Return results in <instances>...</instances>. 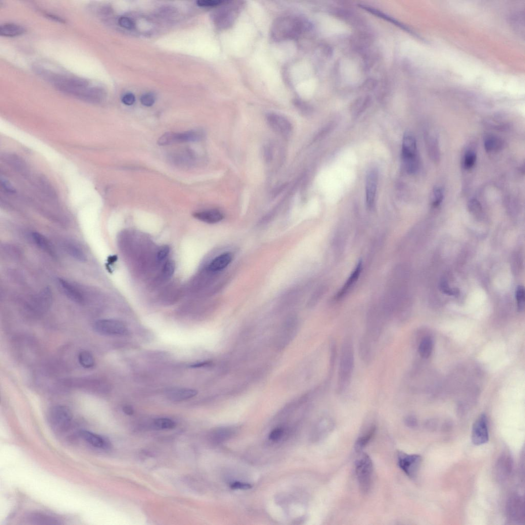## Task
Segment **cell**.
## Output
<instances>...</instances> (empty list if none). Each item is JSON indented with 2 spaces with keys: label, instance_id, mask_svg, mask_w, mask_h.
Segmentation results:
<instances>
[{
  "label": "cell",
  "instance_id": "21",
  "mask_svg": "<svg viewBox=\"0 0 525 525\" xmlns=\"http://www.w3.org/2000/svg\"><path fill=\"white\" fill-rule=\"evenodd\" d=\"M341 71L342 77L350 84H355L360 79V72L358 66L353 62L345 60L342 63Z\"/></svg>",
  "mask_w": 525,
  "mask_h": 525
},
{
  "label": "cell",
  "instance_id": "16",
  "mask_svg": "<svg viewBox=\"0 0 525 525\" xmlns=\"http://www.w3.org/2000/svg\"><path fill=\"white\" fill-rule=\"evenodd\" d=\"M378 183V172L375 169L370 170L366 179V199L367 207L372 210L374 203Z\"/></svg>",
  "mask_w": 525,
  "mask_h": 525
},
{
  "label": "cell",
  "instance_id": "44",
  "mask_svg": "<svg viewBox=\"0 0 525 525\" xmlns=\"http://www.w3.org/2000/svg\"><path fill=\"white\" fill-rule=\"evenodd\" d=\"M223 2L220 0H200L197 4L201 7H212L220 5Z\"/></svg>",
  "mask_w": 525,
  "mask_h": 525
},
{
  "label": "cell",
  "instance_id": "52",
  "mask_svg": "<svg viewBox=\"0 0 525 525\" xmlns=\"http://www.w3.org/2000/svg\"><path fill=\"white\" fill-rule=\"evenodd\" d=\"M123 412L128 416L133 415L134 413L133 408L129 405H126L123 407Z\"/></svg>",
  "mask_w": 525,
  "mask_h": 525
},
{
  "label": "cell",
  "instance_id": "48",
  "mask_svg": "<svg viewBox=\"0 0 525 525\" xmlns=\"http://www.w3.org/2000/svg\"><path fill=\"white\" fill-rule=\"evenodd\" d=\"M405 422L407 426L414 428L418 426V420L413 416H408L405 419Z\"/></svg>",
  "mask_w": 525,
  "mask_h": 525
},
{
  "label": "cell",
  "instance_id": "46",
  "mask_svg": "<svg viewBox=\"0 0 525 525\" xmlns=\"http://www.w3.org/2000/svg\"><path fill=\"white\" fill-rule=\"evenodd\" d=\"M283 434L282 428H278L272 430L269 434V438L273 441L279 440Z\"/></svg>",
  "mask_w": 525,
  "mask_h": 525
},
{
  "label": "cell",
  "instance_id": "41",
  "mask_svg": "<svg viewBox=\"0 0 525 525\" xmlns=\"http://www.w3.org/2000/svg\"><path fill=\"white\" fill-rule=\"evenodd\" d=\"M525 290L522 286H519L516 291V298L518 302V307L520 310L524 308L525 305Z\"/></svg>",
  "mask_w": 525,
  "mask_h": 525
},
{
  "label": "cell",
  "instance_id": "7",
  "mask_svg": "<svg viewBox=\"0 0 525 525\" xmlns=\"http://www.w3.org/2000/svg\"><path fill=\"white\" fill-rule=\"evenodd\" d=\"M206 134L201 130H192L181 133L169 132L160 137L158 144L165 146L189 142H196L203 140Z\"/></svg>",
  "mask_w": 525,
  "mask_h": 525
},
{
  "label": "cell",
  "instance_id": "22",
  "mask_svg": "<svg viewBox=\"0 0 525 525\" xmlns=\"http://www.w3.org/2000/svg\"><path fill=\"white\" fill-rule=\"evenodd\" d=\"M324 31L328 36H332L346 34L348 28L340 21L328 17L324 20Z\"/></svg>",
  "mask_w": 525,
  "mask_h": 525
},
{
  "label": "cell",
  "instance_id": "23",
  "mask_svg": "<svg viewBox=\"0 0 525 525\" xmlns=\"http://www.w3.org/2000/svg\"><path fill=\"white\" fill-rule=\"evenodd\" d=\"M374 343L365 334L361 338L359 345V353L361 360L367 364H370L372 360L373 353L372 344Z\"/></svg>",
  "mask_w": 525,
  "mask_h": 525
},
{
  "label": "cell",
  "instance_id": "49",
  "mask_svg": "<svg viewBox=\"0 0 525 525\" xmlns=\"http://www.w3.org/2000/svg\"><path fill=\"white\" fill-rule=\"evenodd\" d=\"M230 487L232 489L248 490L252 488V486L248 483L236 482L231 484Z\"/></svg>",
  "mask_w": 525,
  "mask_h": 525
},
{
  "label": "cell",
  "instance_id": "12",
  "mask_svg": "<svg viewBox=\"0 0 525 525\" xmlns=\"http://www.w3.org/2000/svg\"><path fill=\"white\" fill-rule=\"evenodd\" d=\"M384 318L380 314L370 313L367 322L366 334L374 343L381 337L384 330Z\"/></svg>",
  "mask_w": 525,
  "mask_h": 525
},
{
  "label": "cell",
  "instance_id": "3",
  "mask_svg": "<svg viewBox=\"0 0 525 525\" xmlns=\"http://www.w3.org/2000/svg\"><path fill=\"white\" fill-rule=\"evenodd\" d=\"M244 5L243 1H224L216 12L215 19L217 25L223 29L230 27L234 24Z\"/></svg>",
  "mask_w": 525,
  "mask_h": 525
},
{
  "label": "cell",
  "instance_id": "34",
  "mask_svg": "<svg viewBox=\"0 0 525 525\" xmlns=\"http://www.w3.org/2000/svg\"><path fill=\"white\" fill-rule=\"evenodd\" d=\"M78 361L81 366L84 368L90 369L95 367V358L92 353L89 351L81 352L78 355Z\"/></svg>",
  "mask_w": 525,
  "mask_h": 525
},
{
  "label": "cell",
  "instance_id": "33",
  "mask_svg": "<svg viewBox=\"0 0 525 525\" xmlns=\"http://www.w3.org/2000/svg\"><path fill=\"white\" fill-rule=\"evenodd\" d=\"M433 347L432 340L429 337L422 339L419 346V353L423 359H428L432 354Z\"/></svg>",
  "mask_w": 525,
  "mask_h": 525
},
{
  "label": "cell",
  "instance_id": "26",
  "mask_svg": "<svg viewBox=\"0 0 525 525\" xmlns=\"http://www.w3.org/2000/svg\"><path fill=\"white\" fill-rule=\"evenodd\" d=\"M232 261V256L230 253H224L215 258L208 266L211 272L220 271L226 268Z\"/></svg>",
  "mask_w": 525,
  "mask_h": 525
},
{
  "label": "cell",
  "instance_id": "51",
  "mask_svg": "<svg viewBox=\"0 0 525 525\" xmlns=\"http://www.w3.org/2000/svg\"><path fill=\"white\" fill-rule=\"evenodd\" d=\"M265 158L266 159V161L268 162L270 161L271 159L272 158L273 152L272 148L270 147V145L267 146V147L265 149Z\"/></svg>",
  "mask_w": 525,
  "mask_h": 525
},
{
  "label": "cell",
  "instance_id": "47",
  "mask_svg": "<svg viewBox=\"0 0 525 525\" xmlns=\"http://www.w3.org/2000/svg\"><path fill=\"white\" fill-rule=\"evenodd\" d=\"M441 286L443 292L447 295L456 296L459 294V291L457 289L450 288L445 282H443Z\"/></svg>",
  "mask_w": 525,
  "mask_h": 525
},
{
  "label": "cell",
  "instance_id": "29",
  "mask_svg": "<svg viewBox=\"0 0 525 525\" xmlns=\"http://www.w3.org/2000/svg\"><path fill=\"white\" fill-rule=\"evenodd\" d=\"M25 32L23 27L16 24L6 23L0 27V35L4 37H17L24 34Z\"/></svg>",
  "mask_w": 525,
  "mask_h": 525
},
{
  "label": "cell",
  "instance_id": "4",
  "mask_svg": "<svg viewBox=\"0 0 525 525\" xmlns=\"http://www.w3.org/2000/svg\"><path fill=\"white\" fill-rule=\"evenodd\" d=\"M402 159L406 171L409 173H415L419 166L417 142L415 137L410 133H406L402 144Z\"/></svg>",
  "mask_w": 525,
  "mask_h": 525
},
{
  "label": "cell",
  "instance_id": "37",
  "mask_svg": "<svg viewBox=\"0 0 525 525\" xmlns=\"http://www.w3.org/2000/svg\"><path fill=\"white\" fill-rule=\"evenodd\" d=\"M66 251L72 258L80 262H85L86 257L84 253L77 246L68 244L66 245Z\"/></svg>",
  "mask_w": 525,
  "mask_h": 525
},
{
  "label": "cell",
  "instance_id": "15",
  "mask_svg": "<svg viewBox=\"0 0 525 525\" xmlns=\"http://www.w3.org/2000/svg\"><path fill=\"white\" fill-rule=\"evenodd\" d=\"M52 302L51 291L46 289L41 291L29 305V309L36 314L46 312L50 308Z\"/></svg>",
  "mask_w": 525,
  "mask_h": 525
},
{
  "label": "cell",
  "instance_id": "2",
  "mask_svg": "<svg viewBox=\"0 0 525 525\" xmlns=\"http://www.w3.org/2000/svg\"><path fill=\"white\" fill-rule=\"evenodd\" d=\"M304 25L298 17L287 16L278 18L272 24L271 37L278 42L296 39L303 32Z\"/></svg>",
  "mask_w": 525,
  "mask_h": 525
},
{
  "label": "cell",
  "instance_id": "30",
  "mask_svg": "<svg viewBox=\"0 0 525 525\" xmlns=\"http://www.w3.org/2000/svg\"><path fill=\"white\" fill-rule=\"evenodd\" d=\"M484 148L488 153L497 152L503 148V141L499 138L493 136H487L484 140Z\"/></svg>",
  "mask_w": 525,
  "mask_h": 525
},
{
  "label": "cell",
  "instance_id": "8",
  "mask_svg": "<svg viewBox=\"0 0 525 525\" xmlns=\"http://www.w3.org/2000/svg\"><path fill=\"white\" fill-rule=\"evenodd\" d=\"M98 334L106 336H119L125 334L128 329L121 320L115 319H101L96 321L93 326Z\"/></svg>",
  "mask_w": 525,
  "mask_h": 525
},
{
  "label": "cell",
  "instance_id": "6",
  "mask_svg": "<svg viewBox=\"0 0 525 525\" xmlns=\"http://www.w3.org/2000/svg\"><path fill=\"white\" fill-rule=\"evenodd\" d=\"M356 472L362 492L368 493L371 488L373 475L372 462L368 455H363L356 461Z\"/></svg>",
  "mask_w": 525,
  "mask_h": 525
},
{
  "label": "cell",
  "instance_id": "14",
  "mask_svg": "<svg viewBox=\"0 0 525 525\" xmlns=\"http://www.w3.org/2000/svg\"><path fill=\"white\" fill-rule=\"evenodd\" d=\"M472 440L476 446L487 443L489 440L487 418L485 414L481 415L475 421L472 429Z\"/></svg>",
  "mask_w": 525,
  "mask_h": 525
},
{
  "label": "cell",
  "instance_id": "43",
  "mask_svg": "<svg viewBox=\"0 0 525 525\" xmlns=\"http://www.w3.org/2000/svg\"><path fill=\"white\" fill-rule=\"evenodd\" d=\"M118 22L121 27L127 29V30H133L135 26L134 21L126 17H121L119 19Z\"/></svg>",
  "mask_w": 525,
  "mask_h": 525
},
{
  "label": "cell",
  "instance_id": "28",
  "mask_svg": "<svg viewBox=\"0 0 525 525\" xmlns=\"http://www.w3.org/2000/svg\"><path fill=\"white\" fill-rule=\"evenodd\" d=\"M338 357V349L336 343L332 341L329 346V359L328 366V372L326 381L325 388L329 387L333 375L335 364H336Z\"/></svg>",
  "mask_w": 525,
  "mask_h": 525
},
{
  "label": "cell",
  "instance_id": "53",
  "mask_svg": "<svg viewBox=\"0 0 525 525\" xmlns=\"http://www.w3.org/2000/svg\"><path fill=\"white\" fill-rule=\"evenodd\" d=\"M209 364V363L208 362H200L198 363H197L191 365L190 367H191L192 368H199L205 367L207 366V365Z\"/></svg>",
  "mask_w": 525,
  "mask_h": 525
},
{
  "label": "cell",
  "instance_id": "40",
  "mask_svg": "<svg viewBox=\"0 0 525 525\" xmlns=\"http://www.w3.org/2000/svg\"><path fill=\"white\" fill-rule=\"evenodd\" d=\"M174 262L172 261H168L164 264L162 269V275L165 279H169L171 277L175 271Z\"/></svg>",
  "mask_w": 525,
  "mask_h": 525
},
{
  "label": "cell",
  "instance_id": "42",
  "mask_svg": "<svg viewBox=\"0 0 525 525\" xmlns=\"http://www.w3.org/2000/svg\"><path fill=\"white\" fill-rule=\"evenodd\" d=\"M155 97L152 93H147L143 95L141 98V104L148 107L153 106L155 102Z\"/></svg>",
  "mask_w": 525,
  "mask_h": 525
},
{
  "label": "cell",
  "instance_id": "18",
  "mask_svg": "<svg viewBox=\"0 0 525 525\" xmlns=\"http://www.w3.org/2000/svg\"><path fill=\"white\" fill-rule=\"evenodd\" d=\"M80 435L84 441L96 448L108 450L111 447L110 442L106 437L92 432L82 430Z\"/></svg>",
  "mask_w": 525,
  "mask_h": 525
},
{
  "label": "cell",
  "instance_id": "54",
  "mask_svg": "<svg viewBox=\"0 0 525 525\" xmlns=\"http://www.w3.org/2000/svg\"><path fill=\"white\" fill-rule=\"evenodd\" d=\"M47 16V17H48L49 19H51L53 21L61 23L64 22V21L62 19L60 18V17L52 15V14H48Z\"/></svg>",
  "mask_w": 525,
  "mask_h": 525
},
{
  "label": "cell",
  "instance_id": "36",
  "mask_svg": "<svg viewBox=\"0 0 525 525\" xmlns=\"http://www.w3.org/2000/svg\"><path fill=\"white\" fill-rule=\"evenodd\" d=\"M427 142L429 155L434 161H436L440 158L438 142L435 137L430 135H429Z\"/></svg>",
  "mask_w": 525,
  "mask_h": 525
},
{
  "label": "cell",
  "instance_id": "9",
  "mask_svg": "<svg viewBox=\"0 0 525 525\" xmlns=\"http://www.w3.org/2000/svg\"><path fill=\"white\" fill-rule=\"evenodd\" d=\"M397 456L400 468L408 477L415 479L417 476L420 467L421 456L408 455L402 451H399Z\"/></svg>",
  "mask_w": 525,
  "mask_h": 525
},
{
  "label": "cell",
  "instance_id": "5",
  "mask_svg": "<svg viewBox=\"0 0 525 525\" xmlns=\"http://www.w3.org/2000/svg\"><path fill=\"white\" fill-rule=\"evenodd\" d=\"M72 414L66 406L58 405L53 407L49 414V421L52 428L57 433H62L70 428Z\"/></svg>",
  "mask_w": 525,
  "mask_h": 525
},
{
  "label": "cell",
  "instance_id": "11",
  "mask_svg": "<svg viewBox=\"0 0 525 525\" xmlns=\"http://www.w3.org/2000/svg\"><path fill=\"white\" fill-rule=\"evenodd\" d=\"M514 460L511 454L505 451L501 455L495 466V475L498 482L503 483L512 475Z\"/></svg>",
  "mask_w": 525,
  "mask_h": 525
},
{
  "label": "cell",
  "instance_id": "25",
  "mask_svg": "<svg viewBox=\"0 0 525 525\" xmlns=\"http://www.w3.org/2000/svg\"><path fill=\"white\" fill-rule=\"evenodd\" d=\"M362 262L360 261L351 276H349L344 286L336 296L337 300L343 298L358 281L362 270Z\"/></svg>",
  "mask_w": 525,
  "mask_h": 525
},
{
  "label": "cell",
  "instance_id": "1",
  "mask_svg": "<svg viewBox=\"0 0 525 525\" xmlns=\"http://www.w3.org/2000/svg\"><path fill=\"white\" fill-rule=\"evenodd\" d=\"M355 350L353 339L346 337L342 342L338 371L336 392L341 395L351 384L355 368Z\"/></svg>",
  "mask_w": 525,
  "mask_h": 525
},
{
  "label": "cell",
  "instance_id": "31",
  "mask_svg": "<svg viewBox=\"0 0 525 525\" xmlns=\"http://www.w3.org/2000/svg\"><path fill=\"white\" fill-rule=\"evenodd\" d=\"M31 237L34 243L41 249L49 254L53 253L52 247L50 242L41 233L36 232H33L32 233Z\"/></svg>",
  "mask_w": 525,
  "mask_h": 525
},
{
  "label": "cell",
  "instance_id": "39",
  "mask_svg": "<svg viewBox=\"0 0 525 525\" xmlns=\"http://www.w3.org/2000/svg\"><path fill=\"white\" fill-rule=\"evenodd\" d=\"M432 197L433 207L434 208L439 207L442 203L444 198V193L442 189L440 187L434 188Z\"/></svg>",
  "mask_w": 525,
  "mask_h": 525
},
{
  "label": "cell",
  "instance_id": "13",
  "mask_svg": "<svg viewBox=\"0 0 525 525\" xmlns=\"http://www.w3.org/2000/svg\"><path fill=\"white\" fill-rule=\"evenodd\" d=\"M266 120L269 126L280 135L287 137L292 133V124L283 115L271 112L267 114Z\"/></svg>",
  "mask_w": 525,
  "mask_h": 525
},
{
  "label": "cell",
  "instance_id": "35",
  "mask_svg": "<svg viewBox=\"0 0 525 525\" xmlns=\"http://www.w3.org/2000/svg\"><path fill=\"white\" fill-rule=\"evenodd\" d=\"M176 426V422L168 418H158L154 421V427L157 430H170L174 428Z\"/></svg>",
  "mask_w": 525,
  "mask_h": 525
},
{
  "label": "cell",
  "instance_id": "27",
  "mask_svg": "<svg viewBox=\"0 0 525 525\" xmlns=\"http://www.w3.org/2000/svg\"><path fill=\"white\" fill-rule=\"evenodd\" d=\"M29 523L36 525H58L61 524L59 520L54 517L41 513H33L27 517Z\"/></svg>",
  "mask_w": 525,
  "mask_h": 525
},
{
  "label": "cell",
  "instance_id": "10",
  "mask_svg": "<svg viewBox=\"0 0 525 525\" xmlns=\"http://www.w3.org/2000/svg\"><path fill=\"white\" fill-rule=\"evenodd\" d=\"M506 512L508 520L515 524H522L525 521L524 500L521 495L513 494L507 503Z\"/></svg>",
  "mask_w": 525,
  "mask_h": 525
},
{
  "label": "cell",
  "instance_id": "45",
  "mask_svg": "<svg viewBox=\"0 0 525 525\" xmlns=\"http://www.w3.org/2000/svg\"><path fill=\"white\" fill-rule=\"evenodd\" d=\"M170 252V248L168 246L165 245L160 248L157 255V259L158 261L161 262L164 260L168 256Z\"/></svg>",
  "mask_w": 525,
  "mask_h": 525
},
{
  "label": "cell",
  "instance_id": "38",
  "mask_svg": "<svg viewBox=\"0 0 525 525\" xmlns=\"http://www.w3.org/2000/svg\"><path fill=\"white\" fill-rule=\"evenodd\" d=\"M476 161V154L472 150L467 152L464 156V166L466 169H472Z\"/></svg>",
  "mask_w": 525,
  "mask_h": 525
},
{
  "label": "cell",
  "instance_id": "20",
  "mask_svg": "<svg viewBox=\"0 0 525 525\" xmlns=\"http://www.w3.org/2000/svg\"><path fill=\"white\" fill-rule=\"evenodd\" d=\"M197 394V390L186 388H172L166 391L167 398L173 402H181L196 397Z\"/></svg>",
  "mask_w": 525,
  "mask_h": 525
},
{
  "label": "cell",
  "instance_id": "32",
  "mask_svg": "<svg viewBox=\"0 0 525 525\" xmlns=\"http://www.w3.org/2000/svg\"><path fill=\"white\" fill-rule=\"evenodd\" d=\"M375 430V426H372L368 432L359 437L355 444V449L357 452H360L367 446L372 438Z\"/></svg>",
  "mask_w": 525,
  "mask_h": 525
},
{
  "label": "cell",
  "instance_id": "19",
  "mask_svg": "<svg viewBox=\"0 0 525 525\" xmlns=\"http://www.w3.org/2000/svg\"><path fill=\"white\" fill-rule=\"evenodd\" d=\"M170 159L175 165L188 167H191L196 164L197 158L193 151L185 150L173 154Z\"/></svg>",
  "mask_w": 525,
  "mask_h": 525
},
{
  "label": "cell",
  "instance_id": "24",
  "mask_svg": "<svg viewBox=\"0 0 525 525\" xmlns=\"http://www.w3.org/2000/svg\"><path fill=\"white\" fill-rule=\"evenodd\" d=\"M195 218L203 222L215 224L221 222L224 218L223 213L217 210H210L196 212L193 214Z\"/></svg>",
  "mask_w": 525,
  "mask_h": 525
},
{
  "label": "cell",
  "instance_id": "50",
  "mask_svg": "<svg viewBox=\"0 0 525 525\" xmlns=\"http://www.w3.org/2000/svg\"><path fill=\"white\" fill-rule=\"evenodd\" d=\"M135 96L131 93L125 94L122 99L123 103L126 105H133L135 103Z\"/></svg>",
  "mask_w": 525,
  "mask_h": 525
},
{
  "label": "cell",
  "instance_id": "17",
  "mask_svg": "<svg viewBox=\"0 0 525 525\" xmlns=\"http://www.w3.org/2000/svg\"><path fill=\"white\" fill-rule=\"evenodd\" d=\"M57 283L63 293L71 301L77 304L84 302V295L74 285L62 278L58 279Z\"/></svg>",
  "mask_w": 525,
  "mask_h": 525
}]
</instances>
